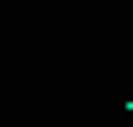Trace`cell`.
<instances>
[{"instance_id": "6da1fadb", "label": "cell", "mask_w": 133, "mask_h": 127, "mask_svg": "<svg viewBox=\"0 0 133 127\" xmlns=\"http://www.w3.org/2000/svg\"><path fill=\"white\" fill-rule=\"evenodd\" d=\"M127 115H133V97H127Z\"/></svg>"}]
</instances>
